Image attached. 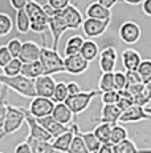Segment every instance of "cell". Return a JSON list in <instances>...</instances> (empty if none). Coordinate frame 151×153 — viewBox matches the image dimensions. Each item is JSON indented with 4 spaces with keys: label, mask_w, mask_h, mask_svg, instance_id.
<instances>
[{
    "label": "cell",
    "mask_w": 151,
    "mask_h": 153,
    "mask_svg": "<svg viewBox=\"0 0 151 153\" xmlns=\"http://www.w3.org/2000/svg\"><path fill=\"white\" fill-rule=\"evenodd\" d=\"M28 109L23 107H15L7 102V113L5 119L0 121V140H3L8 134H13L21 128V125L27 121Z\"/></svg>",
    "instance_id": "6da1fadb"
},
{
    "label": "cell",
    "mask_w": 151,
    "mask_h": 153,
    "mask_svg": "<svg viewBox=\"0 0 151 153\" xmlns=\"http://www.w3.org/2000/svg\"><path fill=\"white\" fill-rule=\"evenodd\" d=\"M0 83L3 84L4 88L16 92L17 95L23 96V97L32 99L37 97L36 95V88H34V80L28 79L23 75L15 76V77H7L4 75H0Z\"/></svg>",
    "instance_id": "7a4b0ae2"
},
{
    "label": "cell",
    "mask_w": 151,
    "mask_h": 153,
    "mask_svg": "<svg viewBox=\"0 0 151 153\" xmlns=\"http://www.w3.org/2000/svg\"><path fill=\"white\" fill-rule=\"evenodd\" d=\"M28 16L31 19V31L36 32V33L43 35V39H45V31L49 29V17L45 13L44 8L41 4L36 1V0H32L28 3V5L25 7Z\"/></svg>",
    "instance_id": "3957f363"
},
{
    "label": "cell",
    "mask_w": 151,
    "mask_h": 153,
    "mask_svg": "<svg viewBox=\"0 0 151 153\" xmlns=\"http://www.w3.org/2000/svg\"><path fill=\"white\" fill-rule=\"evenodd\" d=\"M40 63L44 68V75L53 76L54 73L65 72L64 67V59L60 56L59 51H54L53 48L41 47V56H40Z\"/></svg>",
    "instance_id": "277c9868"
},
{
    "label": "cell",
    "mask_w": 151,
    "mask_h": 153,
    "mask_svg": "<svg viewBox=\"0 0 151 153\" xmlns=\"http://www.w3.org/2000/svg\"><path fill=\"white\" fill-rule=\"evenodd\" d=\"M98 95H101V92L98 89H92V91H82L81 93L74 96H69L68 100L65 101V104L70 108V111L74 113V116L82 113L89 108V105L92 104L93 99L97 97Z\"/></svg>",
    "instance_id": "5b68a950"
},
{
    "label": "cell",
    "mask_w": 151,
    "mask_h": 153,
    "mask_svg": "<svg viewBox=\"0 0 151 153\" xmlns=\"http://www.w3.org/2000/svg\"><path fill=\"white\" fill-rule=\"evenodd\" d=\"M118 35H119V39H121V42L123 44L133 45V44L138 43L139 39H141L142 28L136 22L127 20V22H123L121 24L119 31H118Z\"/></svg>",
    "instance_id": "8992f818"
},
{
    "label": "cell",
    "mask_w": 151,
    "mask_h": 153,
    "mask_svg": "<svg viewBox=\"0 0 151 153\" xmlns=\"http://www.w3.org/2000/svg\"><path fill=\"white\" fill-rule=\"evenodd\" d=\"M56 107V102L52 99L46 97H34L29 104V111L31 116H33L34 119H44V117L52 116Z\"/></svg>",
    "instance_id": "52a82bcc"
},
{
    "label": "cell",
    "mask_w": 151,
    "mask_h": 153,
    "mask_svg": "<svg viewBox=\"0 0 151 153\" xmlns=\"http://www.w3.org/2000/svg\"><path fill=\"white\" fill-rule=\"evenodd\" d=\"M110 23H111V20L103 22V20L88 19V17H86L84 24H82V32H84L86 39H90V40L97 39V37L102 36V35L107 31Z\"/></svg>",
    "instance_id": "ba28073f"
},
{
    "label": "cell",
    "mask_w": 151,
    "mask_h": 153,
    "mask_svg": "<svg viewBox=\"0 0 151 153\" xmlns=\"http://www.w3.org/2000/svg\"><path fill=\"white\" fill-rule=\"evenodd\" d=\"M68 25H66L65 20H64L61 11L57 15H54L53 17L49 19V31H51L52 39H53V47L52 48L54 51H59V45H60V40L61 36L64 35V32L68 31Z\"/></svg>",
    "instance_id": "9c48e42d"
},
{
    "label": "cell",
    "mask_w": 151,
    "mask_h": 153,
    "mask_svg": "<svg viewBox=\"0 0 151 153\" xmlns=\"http://www.w3.org/2000/svg\"><path fill=\"white\" fill-rule=\"evenodd\" d=\"M117 59L118 53L117 49L113 45H107L101 51L100 55V61L98 65L102 73H110V72H115V65H117Z\"/></svg>",
    "instance_id": "30bf717a"
},
{
    "label": "cell",
    "mask_w": 151,
    "mask_h": 153,
    "mask_svg": "<svg viewBox=\"0 0 151 153\" xmlns=\"http://www.w3.org/2000/svg\"><path fill=\"white\" fill-rule=\"evenodd\" d=\"M56 85H57V81L53 79V76L43 75L41 77L36 79L34 80V88H36L37 97L53 99Z\"/></svg>",
    "instance_id": "8fae6325"
},
{
    "label": "cell",
    "mask_w": 151,
    "mask_h": 153,
    "mask_svg": "<svg viewBox=\"0 0 151 153\" xmlns=\"http://www.w3.org/2000/svg\"><path fill=\"white\" fill-rule=\"evenodd\" d=\"M64 67H65V73L69 75H82L84 72L89 69L90 63L86 61L80 53L69 57H64Z\"/></svg>",
    "instance_id": "7c38bea8"
},
{
    "label": "cell",
    "mask_w": 151,
    "mask_h": 153,
    "mask_svg": "<svg viewBox=\"0 0 151 153\" xmlns=\"http://www.w3.org/2000/svg\"><path fill=\"white\" fill-rule=\"evenodd\" d=\"M27 125L28 129H29V133H28V137L39 141H46V143H52L54 139L52 137V134L49 132H46V129H44L41 125L39 124L37 119H34L33 116H31L29 111H28V116H27Z\"/></svg>",
    "instance_id": "4fadbf2b"
},
{
    "label": "cell",
    "mask_w": 151,
    "mask_h": 153,
    "mask_svg": "<svg viewBox=\"0 0 151 153\" xmlns=\"http://www.w3.org/2000/svg\"><path fill=\"white\" fill-rule=\"evenodd\" d=\"M61 15H62L64 20H65L69 29H74L76 31V29L82 28V24H84V22H85V19H84L82 13L80 12V10H78L76 5L70 4L68 8L61 11Z\"/></svg>",
    "instance_id": "5bb4252c"
},
{
    "label": "cell",
    "mask_w": 151,
    "mask_h": 153,
    "mask_svg": "<svg viewBox=\"0 0 151 153\" xmlns=\"http://www.w3.org/2000/svg\"><path fill=\"white\" fill-rule=\"evenodd\" d=\"M143 120H151V116L146 112V108L139 107V105H133L129 109L123 111L119 123L129 124V123H139Z\"/></svg>",
    "instance_id": "9a60e30c"
},
{
    "label": "cell",
    "mask_w": 151,
    "mask_h": 153,
    "mask_svg": "<svg viewBox=\"0 0 151 153\" xmlns=\"http://www.w3.org/2000/svg\"><path fill=\"white\" fill-rule=\"evenodd\" d=\"M121 59H122V65L126 69V72H129V71H138L139 65L143 61L141 53L134 48H126L122 52Z\"/></svg>",
    "instance_id": "2e32d148"
},
{
    "label": "cell",
    "mask_w": 151,
    "mask_h": 153,
    "mask_svg": "<svg viewBox=\"0 0 151 153\" xmlns=\"http://www.w3.org/2000/svg\"><path fill=\"white\" fill-rule=\"evenodd\" d=\"M76 136V120L74 123L70 125V129L65 133H62L61 136L56 137L53 141H52V145L56 149V152H61V153H68L69 148H70L72 143L74 140Z\"/></svg>",
    "instance_id": "e0dca14e"
},
{
    "label": "cell",
    "mask_w": 151,
    "mask_h": 153,
    "mask_svg": "<svg viewBox=\"0 0 151 153\" xmlns=\"http://www.w3.org/2000/svg\"><path fill=\"white\" fill-rule=\"evenodd\" d=\"M40 56H41V47L34 42H24L23 43V49L20 53L19 59L24 64L33 63V61H39Z\"/></svg>",
    "instance_id": "ac0fdd59"
},
{
    "label": "cell",
    "mask_w": 151,
    "mask_h": 153,
    "mask_svg": "<svg viewBox=\"0 0 151 153\" xmlns=\"http://www.w3.org/2000/svg\"><path fill=\"white\" fill-rule=\"evenodd\" d=\"M37 121H39V124L43 128L46 129V132H49L52 134L53 139L61 136L62 133H65V132H68L70 129V126H65L60 124L53 116H48V117H44V119H37Z\"/></svg>",
    "instance_id": "d6986e66"
},
{
    "label": "cell",
    "mask_w": 151,
    "mask_h": 153,
    "mask_svg": "<svg viewBox=\"0 0 151 153\" xmlns=\"http://www.w3.org/2000/svg\"><path fill=\"white\" fill-rule=\"evenodd\" d=\"M85 15L88 19H95V20H103V22H107V20H111V10H107L103 5H101L98 1H93L86 7Z\"/></svg>",
    "instance_id": "ffe728a7"
},
{
    "label": "cell",
    "mask_w": 151,
    "mask_h": 153,
    "mask_svg": "<svg viewBox=\"0 0 151 153\" xmlns=\"http://www.w3.org/2000/svg\"><path fill=\"white\" fill-rule=\"evenodd\" d=\"M52 116L60 123V124L65 125V126H70L73 124V120H76L74 113L70 111V108L65 104V102H61V104H56L54 111L52 113Z\"/></svg>",
    "instance_id": "44dd1931"
},
{
    "label": "cell",
    "mask_w": 151,
    "mask_h": 153,
    "mask_svg": "<svg viewBox=\"0 0 151 153\" xmlns=\"http://www.w3.org/2000/svg\"><path fill=\"white\" fill-rule=\"evenodd\" d=\"M130 93L134 97V104L139 105V107H149V102H151L149 92H147V87L146 84H136V85H131V87L127 88Z\"/></svg>",
    "instance_id": "7402d4cb"
},
{
    "label": "cell",
    "mask_w": 151,
    "mask_h": 153,
    "mask_svg": "<svg viewBox=\"0 0 151 153\" xmlns=\"http://www.w3.org/2000/svg\"><path fill=\"white\" fill-rule=\"evenodd\" d=\"M122 112L117 105H102L101 108V116H100V121L101 123H106V124H111V125H117L121 120Z\"/></svg>",
    "instance_id": "603a6c76"
},
{
    "label": "cell",
    "mask_w": 151,
    "mask_h": 153,
    "mask_svg": "<svg viewBox=\"0 0 151 153\" xmlns=\"http://www.w3.org/2000/svg\"><path fill=\"white\" fill-rule=\"evenodd\" d=\"M80 55L82 56V57L85 59L86 61L92 63V61H94L95 59H97L98 56L101 55V52H100V47H98V44L95 43L94 40L86 39V40H85V43H84V45H82V48H81Z\"/></svg>",
    "instance_id": "cb8c5ba5"
},
{
    "label": "cell",
    "mask_w": 151,
    "mask_h": 153,
    "mask_svg": "<svg viewBox=\"0 0 151 153\" xmlns=\"http://www.w3.org/2000/svg\"><path fill=\"white\" fill-rule=\"evenodd\" d=\"M84 43H85V39H84L82 36H80V35H74V36H70L68 40H66L65 49H64L65 57L78 55V53L81 52V48H82Z\"/></svg>",
    "instance_id": "d4e9b609"
},
{
    "label": "cell",
    "mask_w": 151,
    "mask_h": 153,
    "mask_svg": "<svg viewBox=\"0 0 151 153\" xmlns=\"http://www.w3.org/2000/svg\"><path fill=\"white\" fill-rule=\"evenodd\" d=\"M21 75L25 76L28 79L32 80H36V79L41 77L44 75V68H43V64L39 61H33V63H27L23 65Z\"/></svg>",
    "instance_id": "484cf974"
},
{
    "label": "cell",
    "mask_w": 151,
    "mask_h": 153,
    "mask_svg": "<svg viewBox=\"0 0 151 153\" xmlns=\"http://www.w3.org/2000/svg\"><path fill=\"white\" fill-rule=\"evenodd\" d=\"M15 20H16V29L19 33H21V35L29 33L32 23H31V19H29V16H28L27 11L25 10L17 11Z\"/></svg>",
    "instance_id": "4316f807"
},
{
    "label": "cell",
    "mask_w": 151,
    "mask_h": 153,
    "mask_svg": "<svg viewBox=\"0 0 151 153\" xmlns=\"http://www.w3.org/2000/svg\"><path fill=\"white\" fill-rule=\"evenodd\" d=\"M25 141L31 145L32 152L33 153H56V149L53 148L52 143L39 141V140L31 139V137H28V136H27V139H25Z\"/></svg>",
    "instance_id": "83f0119b"
},
{
    "label": "cell",
    "mask_w": 151,
    "mask_h": 153,
    "mask_svg": "<svg viewBox=\"0 0 151 153\" xmlns=\"http://www.w3.org/2000/svg\"><path fill=\"white\" fill-rule=\"evenodd\" d=\"M68 153H90L88 146H86L85 141L81 137V131H80V126H78L77 121H76V136H74V140L72 143Z\"/></svg>",
    "instance_id": "f1b7e54d"
},
{
    "label": "cell",
    "mask_w": 151,
    "mask_h": 153,
    "mask_svg": "<svg viewBox=\"0 0 151 153\" xmlns=\"http://www.w3.org/2000/svg\"><path fill=\"white\" fill-rule=\"evenodd\" d=\"M111 129L113 125L111 124H106V123H100L94 129L95 137L101 141L102 144H110V137H111Z\"/></svg>",
    "instance_id": "f546056e"
},
{
    "label": "cell",
    "mask_w": 151,
    "mask_h": 153,
    "mask_svg": "<svg viewBox=\"0 0 151 153\" xmlns=\"http://www.w3.org/2000/svg\"><path fill=\"white\" fill-rule=\"evenodd\" d=\"M81 137L85 141L86 146H88L90 153H98V151H100L103 145V144L95 137L94 132H81Z\"/></svg>",
    "instance_id": "4dcf8cb0"
},
{
    "label": "cell",
    "mask_w": 151,
    "mask_h": 153,
    "mask_svg": "<svg viewBox=\"0 0 151 153\" xmlns=\"http://www.w3.org/2000/svg\"><path fill=\"white\" fill-rule=\"evenodd\" d=\"M98 91L101 93L115 91V83H114V72L110 73H102L98 80Z\"/></svg>",
    "instance_id": "1f68e13d"
},
{
    "label": "cell",
    "mask_w": 151,
    "mask_h": 153,
    "mask_svg": "<svg viewBox=\"0 0 151 153\" xmlns=\"http://www.w3.org/2000/svg\"><path fill=\"white\" fill-rule=\"evenodd\" d=\"M23 65H24V63H23L20 59H13L10 64H7L4 68H1V75L7 76V77L19 76V75H21Z\"/></svg>",
    "instance_id": "d6a6232c"
},
{
    "label": "cell",
    "mask_w": 151,
    "mask_h": 153,
    "mask_svg": "<svg viewBox=\"0 0 151 153\" xmlns=\"http://www.w3.org/2000/svg\"><path fill=\"white\" fill-rule=\"evenodd\" d=\"M127 139H129V133H127V129L123 125H121V124L113 125L111 137H110V144L111 145H118V144L123 143Z\"/></svg>",
    "instance_id": "836d02e7"
},
{
    "label": "cell",
    "mask_w": 151,
    "mask_h": 153,
    "mask_svg": "<svg viewBox=\"0 0 151 153\" xmlns=\"http://www.w3.org/2000/svg\"><path fill=\"white\" fill-rule=\"evenodd\" d=\"M69 91H68V83H64V81H57L56 89H54V95H53V101L56 104H61V102H65L69 97Z\"/></svg>",
    "instance_id": "e575fe53"
},
{
    "label": "cell",
    "mask_w": 151,
    "mask_h": 153,
    "mask_svg": "<svg viewBox=\"0 0 151 153\" xmlns=\"http://www.w3.org/2000/svg\"><path fill=\"white\" fill-rule=\"evenodd\" d=\"M139 149L133 140L127 139L118 145H113V153H138Z\"/></svg>",
    "instance_id": "d590c367"
},
{
    "label": "cell",
    "mask_w": 151,
    "mask_h": 153,
    "mask_svg": "<svg viewBox=\"0 0 151 153\" xmlns=\"http://www.w3.org/2000/svg\"><path fill=\"white\" fill-rule=\"evenodd\" d=\"M134 104V97L133 95L129 92L127 89L125 91H119V99H118V102H117V107L123 112L126 109H129L130 107H133Z\"/></svg>",
    "instance_id": "8d00e7d4"
},
{
    "label": "cell",
    "mask_w": 151,
    "mask_h": 153,
    "mask_svg": "<svg viewBox=\"0 0 151 153\" xmlns=\"http://www.w3.org/2000/svg\"><path fill=\"white\" fill-rule=\"evenodd\" d=\"M13 28V22L11 19L10 15L1 12L0 13V36L4 37L12 31Z\"/></svg>",
    "instance_id": "74e56055"
},
{
    "label": "cell",
    "mask_w": 151,
    "mask_h": 153,
    "mask_svg": "<svg viewBox=\"0 0 151 153\" xmlns=\"http://www.w3.org/2000/svg\"><path fill=\"white\" fill-rule=\"evenodd\" d=\"M138 73L141 76L143 84H150L151 83V60L147 59V60H143L142 64L138 68Z\"/></svg>",
    "instance_id": "f35d334b"
},
{
    "label": "cell",
    "mask_w": 151,
    "mask_h": 153,
    "mask_svg": "<svg viewBox=\"0 0 151 153\" xmlns=\"http://www.w3.org/2000/svg\"><path fill=\"white\" fill-rule=\"evenodd\" d=\"M118 99H119V92L118 91H110V92L101 93L102 105H117Z\"/></svg>",
    "instance_id": "ab89813d"
},
{
    "label": "cell",
    "mask_w": 151,
    "mask_h": 153,
    "mask_svg": "<svg viewBox=\"0 0 151 153\" xmlns=\"http://www.w3.org/2000/svg\"><path fill=\"white\" fill-rule=\"evenodd\" d=\"M8 49H10L11 55H12L13 59H19L20 53H21V49H23V43L21 40H19L17 37H13L12 40H10L7 44Z\"/></svg>",
    "instance_id": "60d3db41"
},
{
    "label": "cell",
    "mask_w": 151,
    "mask_h": 153,
    "mask_svg": "<svg viewBox=\"0 0 151 153\" xmlns=\"http://www.w3.org/2000/svg\"><path fill=\"white\" fill-rule=\"evenodd\" d=\"M114 83H115V91H125L127 88V79L126 72L115 71L114 72Z\"/></svg>",
    "instance_id": "b9f144b4"
},
{
    "label": "cell",
    "mask_w": 151,
    "mask_h": 153,
    "mask_svg": "<svg viewBox=\"0 0 151 153\" xmlns=\"http://www.w3.org/2000/svg\"><path fill=\"white\" fill-rule=\"evenodd\" d=\"M12 60H13V57H12V55H11L8 47L7 45L0 47V67L4 68V67L7 65V64H10Z\"/></svg>",
    "instance_id": "7bdbcfd3"
},
{
    "label": "cell",
    "mask_w": 151,
    "mask_h": 153,
    "mask_svg": "<svg viewBox=\"0 0 151 153\" xmlns=\"http://www.w3.org/2000/svg\"><path fill=\"white\" fill-rule=\"evenodd\" d=\"M126 79H127V88L131 87V85H136V84L143 83L142 79H141V76H139V73H138V71H129V72H126Z\"/></svg>",
    "instance_id": "ee69618b"
},
{
    "label": "cell",
    "mask_w": 151,
    "mask_h": 153,
    "mask_svg": "<svg viewBox=\"0 0 151 153\" xmlns=\"http://www.w3.org/2000/svg\"><path fill=\"white\" fill-rule=\"evenodd\" d=\"M46 4H49L56 11H64L70 5V0H46Z\"/></svg>",
    "instance_id": "f6af8a7d"
},
{
    "label": "cell",
    "mask_w": 151,
    "mask_h": 153,
    "mask_svg": "<svg viewBox=\"0 0 151 153\" xmlns=\"http://www.w3.org/2000/svg\"><path fill=\"white\" fill-rule=\"evenodd\" d=\"M29 1H32V0H10V4H11V7L17 12V11L25 10V7L28 5Z\"/></svg>",
    "instance_id": "bcb514c9"
},
{
    "label": "cell",
    "mask_w": 151,
    "mask_h": 153,
    "mask_svg": "<svg viewBox=\"0 0 151 153\" xmlns=\"http://www.w3.org/2000/svg\"><path fill=\"white\" fill-rule=\"evenodd\" d=\"M15 153H33L32 152L31 145L27 143V141H23V143L17 144L15 148Z\"/></svg>",
    "instance_id": "7dc6e473"
},
{
    "label": "cell",
    "mask_w": 151,
    "mask_h": 153,
    "mask_svg": "<svg viewBox=\"0 0 151 153\" xmlns=\"http://www.w3.org/2000/svg\"><path fill=\"white\" fill-rule=\"evenodd\" d=\"M68 91H69V95L70 96L78 95V93L82 92V91H81V87L78 85V83H76V81H69L68 83Z\"/></svg>",
    "instance_id": "c3c4849f"
},
{
    "label": "cell",
    "mask_w": 151,
    "mask_h": 153,
    "mask_svg": "<svg viewBox=\"0 0 151 153\" xmlns=\"http://www.w3.org/2000/svg\"><path fill=\"white\" fill-rule=\"evenodd\" d=\"M98 3H100L101 5H103L105 8H107V10H111L113 7H114L117 3L122 1V0H97Z\"/></svg>",
    "instance_id": "681fc988"
},
{
    "label": "cell",
    "mask_w": 151,
    "mask_h": 153,
    "mask_svg": "<svg viewBox=\"0 0 151 153\" xmlns=\"http://www.w3.org/2000/svg\"><path fill=\"white\" fill-rule=\"evenodd\" d=\"M142 12L146 16L151 17V0H144L143 4H142Z\"/></svg>",
    "instance_id": "f907efd6"
},
{
    "label": "cell",
    "mask_w": 151,
    "mask_h": 153,
    "mask_svg": "<svg viewBox=\"0 0 151 153\" xmlns=\"http://www.w3.org/2000/svg\"><path fill=\"white\" fill-rule=\"evenodd\" d=\"M98 153H113V145L111 144H103Z\"/></svg>",
    "instance_id": "816d5d0a"
},
{
    "label": "cell",
    "mask_w": 151,
    "mask_h": 153,
    "mask_svg": "<svg viewBox=\"0 0 151 153\" xmlns=\"http://www.w3.org/2000/svg\"><path fill=\"white\" fill-rule=\"evenodd\" d=\"M144 0H122V3L127 5H139V4H143Z\"/></svg>",
    "instance_id": "f5cc1de1"
},
{
    "label": "cell",
    "mask_w": 151,
    "mask_h": 153,
    "mask_svg": "<svg viewBox=\"0 0 151 153\" xmlns=\"http://www.w3.org/2000/svg\"><path fill=\"white\" fill-rule=\"evenodd\" d=\"M147 87V92H149V96H150V100H151V83L146 85Z\"/></svg>",
    "instance_id": "db71d44e"
},
{
    "label": "cell",
    "mask_w": 151,
    "mask_h": 153,
    "mask_svg": "<svg viewBox=\"0 0 151 153\" xmlns=\"http://www.w3.org/2000/svg\"><path fill=\"white\" fill-rule=\"evenodd\" d=\"M138 153H151V149H139Z\"/></svg>",
    "instance_id": "11a10c76"
},
{
    "label": "cell",
    "mask_w": 151,
    "mask_h": 153,
    "mask_svg": "<svg viewBox=\"0 0 151 153\" xmlns=\"http://www.w3.org/2000/svg\"><path fill=\"white\" fill-rule=\"evenodd\" d=\"M146 112L151 116V107H146Z\"/></svg>",
    "instance_id": "9f6ffc18"
},
{
    "label": "cell",
    "mask_w": 151,
    "mask_h": 153,
    "mask_svg": "<svg viewBox=\"0 0 151 153\" xmlns=\"http://www.w3.org/2000/svg\"><path fill=\"white\" fill-rule=\"evenodd\" d=\"M1 153H3V152H1Z\"/></svg>",
    "instance_id": "6f0895ef"
}]
</instances>
